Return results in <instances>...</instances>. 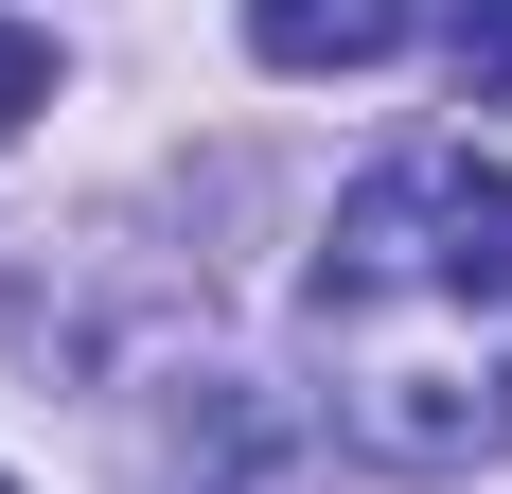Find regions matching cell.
I'll return each mask as SVG.
<instances>
[{
	"label": "cell",
	"instance_id": "6",
	"mask_svg": "<svg viewBox=\"0 0 512 494\" xmlns=\"http://www.w3.org/2000/svg\"><path fill=\"white\" fill-rule=\"evenodd\" d=\"M0 494H18V477H0Z\"/></svg>",
	"mask_w": 512,
	"mask_h": 494
},
{
	"label": "cell",
	"instance_id": "5",
	"mask_svg": "<svg viewBox=\"0 0 512 494\" xmlns=\"http://www.w3.org/2000/svg\"><path fill=\"white\" fill-rule=\"evenodd\" d=\"M36 106H53V36H36V18H0V142H18Z\"/></svg>",
	"mask_w": 512,
	"mask_h": 494
},
{
	"label": "cell",
	"instance_id": "4",
	"mask_svg": "<svg viewBox=\"0 0 512 494\" xmlns=\"http://www.w3.org/2000/svg\"><path fill=\"white\" fill-rule=\"evenodd\" d=\"M442 53H460L477 106H512V0H460V18H442Z\"/></svg>",
	"mask_w": 512,
	"mask_h": 494
},
{
	"label": "cell",
	"instance_id": "3",
	"mask_svg": "<svg viewBox=\"0 0 512 494\" xmlns=\"http://www.w3.org/2000/svg\"><path fill=\"white\" fill-rule=\"evenodd\" d=\"M248 53L265 71H371V53H407V0H248Z\"/></svg>",
	"mask_w": 512,
	"mask_h": 494
},
{
	"label": "cell",
	"instance_id": "2",
	"mask_svg": "<svg viewBox=\"0 0 512 494\" xmlns=\"http://www.w3.org/2000/svg\"><path fill=\"white\" fill-rule=\"evenodd\" d=\"M354 442L371 459H495L512 442V371H477V389H460V371H371V389H354Z\"/></svg>",
	"mask_w": 512,
	"mask_h": 494
},
{
	"label": "cell",
	"instance_id": "1",
	"mask_svg": "<svg viewBox=\"0 0 512 494\" xmlns=\"http://www.w3.org/2000/svg\"><path fill=\"white\" fill-rule=\"evenodd\" d=\"M336 300H512V177L477 142H424L336 195Z\"/></svg>",
	"mask_w": 512,
	"mask_h": 494
}]
</instances>
